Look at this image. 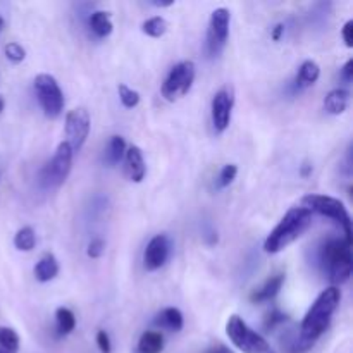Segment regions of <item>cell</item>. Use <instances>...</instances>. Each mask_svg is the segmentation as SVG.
<instances>
[{
    "label": "cell",
    "instance_id": "cell-1",
    "mask_svg": "<svg viewBox=\"0 0 353 353\" xmlns=\"http://www.w3.org/2000/svg\"><path fill=\"white\" fill-rule=\"evenodd\" d=\"M341 302V292L336 286H330L327 290H324L319 296L316 299V302L312 303V307L309 309V312L303 317L302 324H300V336L303 338L309 343H316L321 336L327 331L330 327L331 319H333V314L336 312L338 305Z\"/></svg>",
    "mask_w": 353,
    "mask_h": 353
},
{
    "label": "cell",
    "instance_id": "cell-2",
    "mask_svg": "<svg viewBox=\"0 0 353 353\" xmlns=\"http://www.w3.org/2000/svg\"><path fill=\"white\" fill-rule=\"evenodd\" d=\"M312 216L314 214L305 207H292L265 238L264 250L268 254H279L281 250H285L288 245L299 240L309 230L312 224Z\"/></svg>",
    "mask_w": 353,
    "mask_h": 353
},
{
    "label": "cell",
    "instance_id": "cell-3",
    "mask_svg": "<svg viewBox=\"0 0 353 353\" xmlns=\"http://www.w3.org/2000/svg\"><path fill=\"white\" fill-rule=\"evenodd\" d=\"M319 261L333 286H340L350 279L353 271L352 243L345 238H331L321 247Z\"/></svg>",
    "mask_w": 353,
    "mask_h": 353
},
{
    "label": "cell",
    "instance_id": "cell-4",
    "mask_svg": "<svg viewBox=\"0 0 353 353\" xmlns=\"http://www.w3.org/2000/svg\"><path fill=\"white\" fill-rule=\"evenodd\" d=\"M302 207L309 209L312 214L316 212L340 224L341 230L345 231V240L352 243V217L341 200L334 199V196L310 193V195H305L302 199Z\"/></svg>",
    "mask_w": 353,
    "mask_h": 353
},
{
    "label": "cell",
    "instance_id": "cell-5",
    "mask_svg": "<svg viewBox=\"0 0 353 353\" xmlns=\"http://www.w3.org/2000/svg\"><path fill=\"white\" fill-rule=\"evenodd\" d=\"M226 334L231 343L243 353H278L257 331L248 327L240 316H231L228 319Z\"/></svg>",
    "mask_w": 353,
    "mask_h": 353
},
{
    "label": "cell",
    "instance_id": "cell-6",
    "mask_svg": "<svg viewBox=\"0 0 353 353\" xmlns=\"http://www.w3.org/2000/svg\"><path fill=\"white\" fill-rule=\"evenodd\" d=\"M72 155H74V152L69 147L68 141L59 143L55 154L40 171V183L43 188L54 190L64 185L72 169Z\"/></svg>",
    "mask_w": 353,
    "mask_h": 353
},
{
    "label": "cell",
    "instance_id": "cell-7",
    "mask_svg": "<svg viewBox=\"0 0 353 353\" xmlns=\"http://www.w3.org/2000/svg\"><path fill=\"white\" fill-rule=\"evenodd\" d=\"M33 88L45 116L50 117V119L61 116L62 110H64L65 100L57 79L50 74H38L33 79Z\"/></svg>",
    "mask_w": 353,
    "mask_h": 353
},
{
    "label": "cell",
    "instance_id": "cell-8",
    "mask_svg": "<svg viewBox=\"0 0 353 353\" xmlns=\"http://www.w3.org/2000/svg\"><path fill=\"white\" fill-rule=\"evenodd\" d=\"M195 81V64L192 61H181L168 72L162 83L161 93L168 102H176L188 95Z\"/></svg>",
    "mask_w": 353,
    "mask_h": 353
},
{
    "label": "cell",
    "instance_id": "cell-9",
    "mask_svg": "<svg viewBox=\"0 0 353 353\" xmlns=\"http://www.w3.org/2000/svg\"><path fill=\"white\" fill-rule=\"evenodd\" d=\"M230 23L231 14L226 7H219L210 14L205 38V48L209 57H219L226 48L228 38H230Z\"/></svg>",
    "mask_w": 353,
    "mask_h": 353
},
{
    "label": "cell",
    "instance_id": "cell-10",
    "mask_svg": "<svg viewBox=\"0 0 353 353\" xmlns=\"http://www.w3.org/2000/svg\"><path fill=\"white\" fill-rule=\"evenodd\" d=\"M90 114L85 107H76L65 114V138L72 152H79L90 134Z\"/></svg>",
    "mask_w": 353,
    "mask_h": 353
},
{
    "label": "cell",
    "instance_id": "cell-11",
    "mask_svg": "<svg viewBox=\"0 0 353 353\" xmlns=\"http://www.w3.org/2000/svg\"><path fill=\"white\" fill-rule=\"evenodd\" d=\"M233 105L234 93L230 86H224L214 95L212 103H210V116H212V126L216 133H224L230 128Z\"/></svg>",
    "mask_w": 353,
    "mask_h": 353
},
{
    "label": "cell",
    "instance_id": "cell-12",
    "mask_svg": "<svg viewBox=\"0 0 353 353\" xmlns=\"http://www.w3.org/2000/svg\"><path fill=\"white\" fill-rule=\"evenodd\" d=\"M172 243L169 240V236L165 234H157V236L152 238L148 241L147 248H145L143 254V265L147 271H159L161 268H164L165 262L171 257Z\"/></svg>",
    "mask_w": 353,
    "mask_h": 353
},
{
    "label": "cell",
    "instance_id": "cell-13",
    "mask_svg": "<svg viewBox=\"0 0 353 353\" xmlns=\"http://www.w3.org/2000/svg\"><path fill=\"white\" fill-rule=\"evenodd\" d=\"M286 276L283 272H278V274L271 276V278L265 279V283L262 286H259L257 290H254V293L250 295L252 303H265L271 302V300L276 299V295L279 293V290L285 285Z\"/></svg>",
    "mask_w": 353,
    "mask_h": 353
},
{
    "label": "cell",
    "instance_id": "cell-14",
    "mask_svg": "<svg viewBox=\"0 0 353 353\" xmlns=\"http://www.w3.org/2000/svg\"><path fill=\"white\" fill-rule=\"evenodd\" d=\"M124 161H126V172L130 176L131 181L141 183L145 174H147V165H145L143 154H141L140 147H130L126 148L124 154Z\"/></svg>",
    "mask_w": 353,
    "mask_h": 353
},
{
    "label": "cell",
    "instance_id": "cell-15",
    "mask_svg": "<svg viewBox=\"0 0 353 353\" xmlns=\"http://www.w3.org/2000/svg\"><path fill=\"white\" fill-rule=\"evenodd\" d=\"M154 324L161 330L171 331V333H179L185 326V317H183L181 310L176 309V307H168V309H162L161 312L155 316Z\"/></svg>",
    "mask_w": 353,
    "mask_h": 353
},
{
    "label": "cell",
    "instance_id": "cell-16",
    "mask_svg": "<svg viewBox=\"0 0 353 353\" xmlns=\"http://www.w3.org/2000/svg\"><path fill=\"white\" fill-rule=\"evenodd\" d=\"M348 103H350V93L345 88H334L324 99V109L333 116H340L348 109Z\"/></svg>",
    "mask_w": 353,
    "mask_h": 353
},
{
    "label": "cell",
    "instance_id": "cell-17",
    "mask_svg": "<svg viewBox=\"0 0 353 353\" xmlns=\"http://www.w3.org/2000/svg\"><path fill=\"white\" fill-rule=\"evenodd\" d=\"M59 274V262L55 255L45 254L34 265V278L40 283H48Z\"/></svg>",
    "mask_w": 353,
    "mask_h": 353
},
{
    "label": "cell",
    "instance_id": "cell-18",
    "mask_svg": "<svg viewBox=\"0 0 353 353\" xmlns=\"http://www.w3.org/2000/svg\"><path fill=\"white\" fill-rule=\"evenodd\" d=\"M319 76L321 68L316 61H310L309 59V61L302 62V65H300L299 69V74H296L295 78V88L303 90L307 88V86H312L314 83L319 79Z\"/></svg>",
    "mask_w": 353,
    "mask_h": 353
},
{
    "label": "cell",
    "instance_id": "cell-19",
    "mask_svg": "<svg viewBox=\"0 0 353 353\" xmlns=\"http://www.w3.org/2000/svg\"><path fill=\"white\" fill-rule=\"evenodd\" d=\"M88 24L93 33L99 38H107L114 30V24L110 21V14L107 10H95L90 14Z\"/></svg>",
    "mask_w": 353,
    "mask_h": 353
},
{
    "label": "cell",
    "instance_id": "cell-20",
    "mask_svg": "<svg viewBox=\"0 0 353 353\" xmlns=\"http://www.w3.org/2000/svg\"><path fill=\"white\" fill-rule=\"evenodd\" d=\"M164 336L159 331H145L137 345V353H162Z\"/></svg>",
    "mask_w": 353,
    "mask_h": 353
},
{
    "label": "cell",
    "instance_id": "cell-21",
    "mask_svg": "<svg viewBox=\"0 0 353 353\" xmlns=\"http://www.w3.org/2000/svg\"><path fill=\"white\" fill-rule=\"evenodd\" d=\"M76 327V317L72 310L65 309V307H59L55 310V331L59 336H68L74 331Z\"/></svg>",
    "mask_w": 353,
    "mask_h": 353
},
{
    "label": "cell",
    "instance_id": "cell-22",
    "mask_svg": "<svg viewBox=\"0 0 353 353\" xmlns=\"http://www.w3.org/2000/svg\"><path fill=\"white\" fill-rule=\"evenodd\" d=\"M124 154H126V141H124L123 137H112L109 140V145H107L105 150V161L109 165H117L124 159Z\"/></svg>",
    "mask_w": 353,
    "mask_h": 353
},
{
    "label": "cell",
    "instance_id": "cell-23",
    "mask_svg": "<svg viewBox=\"0 0 353 353\" xmlns=\"http://www.w3.org/2000/svg\"><path fill=\"white\" fill-rule=\"evenodd\" d=\"M19 343V334L12 327L0 326V353H17Z\"/></svg>",
    "mask_w": 353,
    "mask_h": 353
},
{
    "label": "cell",
    "instance_id": "cell-24",
    "mask_svg": "<svg viewBox=\"0 0 353 353\" xmlns=\"http://www.w3.org/2000/svg\"><path fill=\"white\" fill-rule=\"evenodd\" d=\"M14 247L21 252H31L37 247V234H34L33 228L24 226L14 236Z\"/></svg>",
    "mask_w": 353,
    "mask_h": 353
},
{
    "label": "cell",
    "instance_id": "cell-25",
    "mask_svg": "<svg viewBox=\"0 0 353 353\" xmlns=\"http://www.w3.org/2000/svg\"><path fill=\"white\" fill-rule=\"evenodd\" d=\"M141 31L152 38H161L164 37L165 31H168V21L161 16L150 17V19L143 21V24H141Z\"/></svg>",
    "mask_w": 353,
    "mask_h": 353
},
{
    "label": "cell",
    "instance_id": "cell-26",
    "mask_svg": "<svg viewBox=\"0 0 353 353\" xmlns=\"http://www.w3.org/2000/svg\"><path fill=\"white\" fill-rule=\"evenodd\" d=\"M117 93H119V100L123 102V105L126 107V109H133V107H137L138 103H140V93H138L137 90L126 86L124 83H121V85L117 86Z\"/></svg>",
    "mask_w": 353,
    "mask_h": 353
},
{
    "label": "cell",
    "instance_id": "cell-27",
    "mask_svg": "<svg viewBox=\"0 0 353 353\" xmlns=\"http://www.w3.org/2000/svg\"><path fill=\"white\" fill-rule=\"evenodd\" d=\"M236 174H238L236 165L226 164L223 169H221L219 176H217V186H219V188H228V186L234 181Z\"/></svg>",
    "mask_w": 353,
    "mask_h": 353
},
{
    "label": "cell",
    "instance_id": "cell-28",
    "mask_svg": "<svg viewBox=\"0 0 353 353\" xmlns=\"http://www.w3.org/2000/svg\"><path fill=\"white\" fill-rule=\"evenodd\" d=\"M3 52H6L7 59H9L10 62H14V64H19V62H23L24 57H26V50H24L19 43H16V41L7 43Z\"/></svg>",
    "mask_w": 353,
    "mask_h": 353
},
{
    "label": "cell",
    "instance_id": "cell-29",
    "mask_svg": "<svg viewBox=\"0 0 353 353\" xmlns=\"http://www.w3.org/2000/svg\"><path fill=\"white\" fill-rule=\"evenodd\" d=\"M286 321H288V317H286L283 312H279L278 309H274L268 317H265V323H264L265 331H269V333H271V331H274L276 327H279L281 324H285Z\"/></svg>",
    "mask_w": 353,
    "mask_h": 353
},
{
    "label": "cell",
    "instance_id": "cell-30",
    "mask_svg": "<svg viewBox=\"0 0 353 353\" xmlns=\"http://www.w3.org/2000/svg\"><path fill=\"white\" fill-rule=\"evenodd\" d=\"M103 250H105V241H103L102 238H93V240L88 243L86 254H88V257L92 259H99L102 257Z\"/></svg>",
    "mask_w": 353,
    "mask_h": 353
},
{
    "label": "cell",
    "instance_id": "cell-31",
    "mask_svg": "<svg viewBox=\"0 0 353 353\" xmlns=\"http://www.w3.org/2000/svg\"><path fill=\"white\" fill-rule=\"evenodd\" d=\"M97 345H99V350L102 353H110L112 352V345H110V338L107 334V331L100 330L97 333Z\"/></svg>",
    "mask_w": 353,
    "mask_h": 353
},
{
    "label": "cell",
    "instance_id": "cell-32",
    "mask_svg": "<svg viewBox=\"0 0 353 353\" xmlns=\"http://www.w3.org/2000/svg\"><path fill=\"white\" fill-rule=\"evenodd\" d=\"M341 34H343V40H345V45H347L348 48L353 47V21H347L343 26V30H341Z\"/></svg>",
    "mask_w": 353,
    "mask_h": 353
},
{
    "label": "cell",
    "instance_id": "cell-33",
    "mask_svg": "<svg viewBox=\"0 0 353 353\" xmlns=\"http://www.w3.org/2000/svg\"><path fill=\"white\" fill-rule=\"evenodd\" d=\"M341 79L347 83H350L353 79V61L352 59L343 65V69H341Z\"/></svg>",
    "mask_w": 353,
    "mask_h": 353
},
{
    "label": "cell",
    "instance_id": "cell-34",
    "mask_svg": "<svg viewBox=\"0 0 353 353\" xmlns=\"http://www.w3.org/2000/svg\"><path fill=\"white\" fill-rule=\"evenodd\" d=\"M203 353H234V352L231 350V348H228L226 345H221V343H217V345H214V347L207 348V350L203 352Z\"/></svg>",
    "mask_w": 353,
    "mask_h": 353
},
{
    "label": "cell",
    "instance_id": "cell-35",
    "mask_svg": "<svg viewBox=\"0 0 353 353\" xmlns=\"http://www.w3.org/2000/svg\"><path fill=\"white\" fill-rule=\"evenodd\" d=\"M283 31H285V24H278V26H274V30H272V40L278 41L279 38H281Z\"/></svg>",
    "mask_w": 353,
    "mask_h": 353
},
{
    "label": "cell",
    "instance_id": "cell-36",
    "mask_svg": "<svg viewBox=\"0 0 353 353\" xmlns=\"http://www.w3.org/2000/svg\"><path fill=\"white\" fill-rule=\"evenodd\" d=\"M312 171V165H309V164H305L302 168V176H309V172Z\"/></svg>",
    "mask_w": 353,
    "mask_h": 353
},
{
    "label": "cell",
    "instance_id": "cell-37",
    "mask_svg": "<svg viewBox=\"0 0 353 353\" xmlns=\"http://www.w3.org/2000/svg\"><path fill=\"white\" fill-rule=\"evenodd\" d=\"M155 7H169L172 6V2H152Z\"/></svg>",
    "mask_w": 353,
    "mask_h": 353
},
{
    "label": "cell",
    "instance_id": "cell-38",
    "mask_svg": "<svg viewBox=\"0 0 353 353\" xmlns=\"http://www.w3.org/2000/svg\"><path fill=\"white\" fill-rule=\"evenodd\" d=\"M3 107H6V102H3V99H2V95H0V114H2V110H3Z\"/></svg>",
    "mask_w": 353,
    "mask_h": 353
},
{
    "label": "cell",
    "instance_id": "cell-39",
    "mask_svg": "<svg viewBox=\"0 0 353 353\" xmlns=\"http://www.w3.org/2000/svg\"><path fill=\"white\" fill-rule=\"evenodd\" d=\"M2 28H3V19L0 17V31H2Z\"/></svg>",
    "mask_w": 353,
    "mask_h": 353
}]
</instances>
